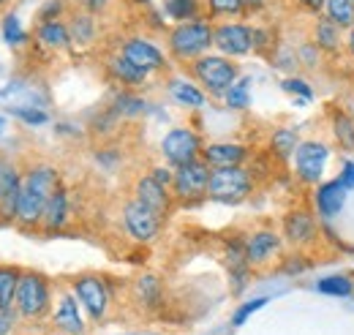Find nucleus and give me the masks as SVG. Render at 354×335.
I'll list each match as a JSON object with an SVG mask.
<instances>
[{
    "mask_svg": "<svg viewBox=\"0 0 354 335\" xmlns=\"http://www.w3.org/2000/svg\"><path fill=\"white\" fill-rule=\"evenodd\" d=\"M3 126H6V123H3V118H0V131H3Z\"/></svg>",
    "mask_w": 354,
    "mask_h": 335,
    "instance_id": "5fc2aeb1",
    "label": "nucleus"
},
{
    "mask_svg": "<svg viewBox=\"0 0 354 335\" xmlns=\"http://www.w3.org/2000/svg\"><path fill=\"white\" fill-rule=\"evenodd\" d=\"M202 159L213 169L218 167H245V161L251 159V150L240 142H210L202 150Z\"/></svg>",
    "mask_w": 354,
    "mask_h": 335,
    "instance_id": "6ab92c4d",
    "label": "nucleus"
},
{
    "mask_svg": "<svg viewBox=\"0 0 354 335\" xmlns=\"http://www.w3.org/2000/svg\"><path fill=\"white\" fill-rule=\"evenodd\" d=\"M68 215H71V199H68V191L63 185L55 188V194L49 197L44 208V215H41V224H44L46 232H57L68 224Z\"/></svg>",
    "mask_w": 354,
    "mask_h": 335,
    "instance_id": "4be33fe9",
    "label": "nucleus"
},
{
    "mask_svg": "<svg viewBox=\"0 0 354 335\" xmlns=\"http://www.w3.org/2000/svg\"><path fill=\"white\" fill-rule=\"evenodd\" d=\"M60 185V174L57 169L49 164H39L30 172L22 174V185H19V202H17V221L25 226H36L41 224V215L49 202V197L55 194V188Z\"/></svg>",
    "mask_w": 354,
    "mask_h": 335,
    "instance_id": "f257e3e1",
    "label": "nucleus"
},
{
    "mask_svg": "<svg viewBox=\"0 0 354 335\" xmlns=\"http://www.w3.org/2000/svg\"><path fill=\"white\" fill-rule=\"evenodd\" d=\"M254 28V55H272V49L278 46L275 30L267 25H251Z\"/></svg>",
    "mask_w": 354,
    "mask_h": 335,
    "instance_id": "e433bc0d",
    "label": "nucleus"
},
{
    "mask_svg": "<svg viewBox=\"0 0 354 335\" xmlns=\"http://www.w3.org/2000/svg\"><path fill=\"white\" fill-rule=\"evenodd\" d=\"M295 49H297V63H300V69H306V71H319V69L324 66V60H327V55L310 42V39L300 42Z\"/></svg>",
    "mask_w": 354,
    "mask_h": 335,
    "instance_id": "f704fd0d",
    "label": "nucleus"
},
{
    "mask_svg": "<svg viewBox=\"0 0 354 335\" xmlns=\"http://www.w3.org/2000/svg\"><path fill=\"white\" fill-rule=\"evenodd\" d=\"M11 325H14L11 308H8V311H0V335H8V333H11Z\"/></svg>",
    "mask_w": 354,
    "mask_h": 335,
    "instance_id": "8fccbe9b",
    "label": "nucleus"
},
{
    "mask_svg": "<svg viewBox=\"0 0 354 335\" xmlns=\"http://www.w3.org/2000/svg\"><path fill=\"white\" fill-rule=\"evenodd\" d=\"M333 150L324 139H300L295 156H292V169H295V180L306 188H316L324 180V169L330 161Z\"/></svg>",
    "mask_w": 354,
    "mask_h": 335,
    "instance_id": "423d86ee",
    "label": "nucleus"
},
{
    "mask_svg": "<svg viewBox=\"0 0 354 335\" xmlns=\"http://www.w3.org/2000/svg\"><path fill=\"white\" fill-rule=\"evenodd\" d=\"M257 188V177L248 167H218L210 174L207 199L221 205H240Z\"/></svg>",
    "mask_w": 354,
    "mask_h": 335,
    "instance_id": "20e7f679",
    "label": "nucleus"
},
{
    "mask_svg": "<svg viewBox=\"0 0 354 335\" xmlns=\"http://www.w3.org/2000/svg\"><path fill=\"white\" fill-rule=\"evenodd\" d=\"M270 0H243V14L245 17H259L262 11H267Z\"/></svg>",
    "mask_w": 354,
    "mask_h": 335,
    "instance_id": "a18cd8bd",
    "label": "nucleus"
},
{
    "mask_svg": "<svg viewBox=\"0 0 354 335\" xmlns=\"http://www.w3.org/2000/svg\"><path fill=\"white\" fill-rule=\"evenodd\" d=\"M324 17L330 22H335L344 33L354 28V0H327L324 6Z\"/></svg>",
    "mask_w": 354,
    "mask_h": 335,
    "instance_id": "7c9ffc66",
    "label": "nucleus"
},
{
    "mask_svg": "<svg viewBox=\"0 0 354 335\" xmlns=\"http://www.w3.org/2000/svg\"><path fill=\"white\" fill-rule=\"evenodd\" d=\"M8 3H11V0H0V8H6V6H8Z\"/></svg>",
    "mask_w": 354,
    "mask_h": 335,
    "instance_id": "864d4df0",
    "label": "nucleus"
},
{
    "mask_svg": "<svg viewBox=\"0 0 354 335\" xmlns=\"http://www.w3.org/2000/svg\"><path fill=\"white\" fill-rule=\"evenodd\" d=\"M316 292L330 294V297H352L354 294V278L346 273H335V275H324L316 281Z\"/></svg>",
    "mask_w": 354,
    "mask_h": 335,
    "instance_id": "c756f323",
    "label": "nucleus"
},
{
    "mask_svg": "<svg viewBox=\"0 0 354 335\" xmlns=\"http://www.w3.org/2000/svg\"><path fill=\"white\" fill-rule=\"evenodd\" d=\"M327 126L335 145L346 153H354V115H349L344 107H333L327 112Z\"/></svg>",
    "mask_w": 354,
    "mask_h": 335,
    "instance_id": "5701e85b",
    "label": "nucleus"
},
{
    "mask_svg": "<svg viewBox=\"0 0 354 335\" xmlns=\"http://www.w3.org/2000/svg\"><path fill=\"white\" fill-rule=\"evenodd\" d=\"M167 87H169V93H172V98H175L177 104H183V107H188V109H199V107H205V101H207V93L196 82H188V80H169Z\"/></svg>",
    "mask_w": 354,
    "mask_h": 335,
    "instance_id": "bb28decb",
    "label": "nucleus"
},
{
    "mask_svg": "<svg viewBox=\"0 0 354 335\" xmlns=\"http://www.w3.org/2000/svg\"><path fill=\"white\" fill-rule=\"evenodd\" d=\"M210 174H213V167L205 159H196V161H191L185 167H177L175 180H172L175 202H180V205H194V202L207 199Z\"/></svg>",
    "mask_w": 354,
    "mask_h": 335,
    "instance_id": "6e6552de",
    "label": "nucleus"
},
{
    "mask_svg": "<svg viewBox=\"0 0 354 335\" xmlns=\"http://www.w3.org/2000/svg\"><path fill=\"white\" fill-rule=\"evenodd\" d=\"M36 42L41 44L44 49L52 52H66L71 49V30H68V22L66 19H52V22H39L36 25Z\"/></svg>",
    "mask_w": 354,
    "mask_h": 335,
    "instance_id": "412c9836",
    "label": "nucleus"
},
{
    "mask_svg": "<svg viewBox=\"0 0 354 335\" xmlns=\"http://www.w3.org/2000/svg\"><path fill=\"white\" fill-rule=\"evenodd\" d=\"M133 292H136V300L145 305V308H158L161 300H164V284L158 275H142L136 284H133Z\"/></svg>",
    "mask_w": 354,
    "mask_h": 335,
    "instance_id": "c85d7f7f",
    "label": "nucleus"
},
{
    "mask_svg": "<svg viewBox=\"0 0 354 335\" xmlns=\"http://www.w3.org/2000/svg\"><path fill=\"white\" fill-rule=\"evenodd\" d=\"M120 218H123V229L136 243H153L158 237V232H161V224H164V218L156 210L142 205L139 199H129L123 205Z\"/></svg>",
    "mask_w": 354,
    "mask_h": 335,
    "instance_id": "9b49d317",
    "label": "nucleus"
},
{
    "mask_svg": "<svg viewBox=\"0 0 354 335\" xmlns=\"http://www.w3.org/2000/svg\"><path fill=\"white\" fill-rule=\"evenodd\" d=\"M3 39H6V44H11V46H22V44L28 42V33L22 30V22L14 14L3 19Z\"/></svg>",
    "mask_w": 354,
    "mask_h": 335,
    "instance_id": "58836bf2",
    "label": "nucleus"
},
{
    "mask_svg": "<svg viewBox=\"0 0 354 335\" xmlns=\"http://www.w3.org/2000/svg\"><path fill=\"white\" fill-rule=\"evenodd\" d=\"M112 6V0H80V8H85V11H90V14H104L106 8Z\"/></svg>",
    "mask_w": 354,
    "mask_h": 335,
    "instance_id": "de8ad7c7",
    "label": "nucleus"
},
{
    "mask_svg": "<svg viewBox=\"0 0 354 335\" xmlns=\"http://www.w3.org/2000/svg\"><path fill=\"white\" fill-rule=\"evenodd\" d=\"M344 55L354 63V28L352 30H346V46H344Z\"/></svg>",
    "mask_w": 354,
    "mask_h": 335,
    "instance_id": "3c124183",
    "label": "nucleus"
},
{
    "mask_svg": "<svg viewBox=\"0 0 354 335\" xmlns=\"http://www.w3.org/2000/svg\"><path fill=\"white\" fill-rule=\"evenodd\" d=\"M295 3H297L300 11H306V14H310V17L324 14V6H327V0H295Z\"/></svg>",
    "mask_w": 354,
    "mask_h": 335,
    "instance_id": "c03bdc74",
    "label": "nucleus"
},
{
    "mask_svg": "<svg viewBox=\"0 0 354 335\" xmlns=\"http://www.w3.org/2000/svg\"><path fill=\"white\" fill-rule=\"evenodd\" d=\"M63 11H66V3L63 0H46L39 11V22H52V19H63Z\"/></svg>",
    "mask_w": 354,
    "mask_h": 335,
    "instance_id": "79ce46f5",
    "label": "nucleus"
},
{
    "mask_svg": "<svg viewBox=\"0 0 354 335\" xmlns=\"http://www.w3.org/2000/svg\"><path fill=\"white\" fill-rule=\"evenodd\" d=\"M106 74L118 84H123V87H139V84L147 82V77H150L142 69H136L123 52H118V55H112L106 60Z\"/></svg>",
    "mask_w": 354,
    "mask_h": 335,
    "instance_id": "b1692460",
    "label": "nucleus"
},
{
    "mask_svg": "<svg viewBox=\"0 0 354 335\" xmlns=\"http://www.w3.org/2000/svg\"><path fill=\"white\" fill-rule=\"evenodd\" d=\"M133 199H139L142 205L156 210L161 218H167V215L172 212V208H175V194H172V188L164 185V183H158L150 172L136 177V183H133Z\"/></svg>",
    "mask_w": 354,
    "mask_h": 335,
    "instance_id": "dca6fc26",
    "label": "nucleus"
},
{
    "mask_svg": "<svg viewBox=\"0 0 354 335\" xmlns=\"http://www.w3.org/2000/svg\"><path fill=\"white\" fill-rule=\"evenodd\" d=\"M338 177H341V183H344L349 191H354V161H352V159H346V161L341 164V172H338Z\"/></svg>",
    "mask_w": 354,
    "mask_h": 335,
    "instance_id": "49530a36",
    "label": "nucleus"
},
{
    "mask_svg": "<svg viewBox=\"0 0 354 335\" xmlns=\"http://www.w3.org/2000/svg\"><path fill=\"white\" fill-rule=\"evenodd\" d=\"M133 6H145V8H150V3H153V0H131Z\"/></svg>",
    "mask_w": 354,
    "mask_h": 335,
    "instance_id": "603ef678",
    "label": "nucleus"
},
{
    "mask_svg": "<svg viewBox=\"0 0 354 335\" xmlns=\"http://www.w3.org/2000/svg\"><path fill=\"white\" fill-rule=\"evenodd\" d=\"M205 14L210 19H237L243 14V0H205Z\"/></svg>",
    "mask_w": 354,
    "mask_h": 335,
    "instance_id": "72a5a7b5",
    "label": "nucleus"
},
{
    "mask_svg": "<svg viewBox=\"0 0 354 335\" xmlns=\"http://www.w3.org/2000/svg\"><path fill=\"white\" fill-rule=\"evenodd\" d=\"M120 52L131 60L136 69H142L145 74H158L167 69V55L158 44H153L145 36H129L120 44Z\"/></svg>",
    "mask_w": 354,
    "mask_h": 335,
    "instance_id": "2eb2a0df",
    "label": "nucleus"
},
{
    "mask_svg": "<svg viewBox=\"0 0 354 335\" xmlns=\"http://www.w3.org/2000/svg\"><path fill=\"white\" fill-rule=\"evenodd\" d=\"M71 292H74V297L80 300V305L88 311L95 322H101L106 316L112 294H109V284H106L104 275H98V273H80V275H74L71 278Z\"/></svg>",
    "mask_w": 354,
    "mask_h": 335,
    "instance_id": "9d476101",
    "label": "nucleus"
},
{
    "mask_svg": "<svg viewBox=\"0 0 354 335\" xmlns=\"http://www.w3.org/2000/svg\"><path fill=\"white\" fill-rule=\"evenodd\" d=\"M188 69L194 82L213 98H223V93L240 80V66L221 52H207L194 63H188Z\"/></svg>",
    "mask_w": 354,
    "mask_h": 335,
    "instance_id": "7ed1b4c3",
    "label": "nucleus"
},
{
    "mask_svg": "<svg viewBox=\"0 0 354 335\" xmlns=\"http://www.w3.org/2000/svg\"><path fill=\"white\" fill-rule=\"evenodd\" d=\"M19 185L22 174L8 159H0V218H17V202H19Z\"/></svg>",
    "mask_w": 354,
    "mask_h": 335,
    "instance_id": "a211bd4d",
    "label": "nucleus"
},
{
    "mask_svg": "<svg viewBox=\"0 0 354 335\" xmlns=\"http://www.w3.org/2000/svg\"><path fill=\"white\" fill-rule=\"evenodd\" d=\"M270 60H272V69L286 71L289 77L297 74V69H300V63H297V49H295L292 44H278V46L272 49Z\"/></svg>",
    "mask_w": 354,
    "mask_h": 335,
    "instance_id": "c9c22d12",
    "label": "nucleus"
},
{
    "mask_svg": "<svg viewBox=\"0 0 354 335\" xmlns=\"http://www.w3.org/2000/svg\"><path fill=\"white\" fill-rule=\"evenodd\" d=\"M14 305L17 311L25 316V319H39L44 316L52 305V284L49 278L30 270V273H22L19 278V287H17V297H14Z\"/></svg>",
    "mask_w": 354,
    "mask_h": 335,
    "instance_id": "0eeeda50",
    "label": "nucleus"
},
{
    "mask_svg": "<svg viewBox=\"0 0 354 335\" xmlns=\"http://www.w3.org/2000/svg\"><path fill=\"white\" fill-rule=\"evenodd\" d=\"M308 39L316 44L327 57L344 55V46H346V33H344L335 22H330L324 14L313 17V22H310V28H308Z\"/></svg>",
    "mask_w": 354,
    "mask_h": 335,
    "instance_id": "f3484780",
    "label": "nucleus"
},
{
    "mask_svg": "<svg viewBox=\"0 0 354 335\" xmlns=\"http://www.w3.org/2000/svg\"><path fill=\"white\" fill-rule=\"evenodd\" d=\"M213 30L216 25L207 14L191 22H175L167 30V49L177 63H194L213 49Z\"/></svg>",
    "mask_w": 354,
    "mask_h": 335,
    "instance_id": "f03ea898",
    "label": "nucleus"
},
{
    "mask_svg": "<svg viewBox=\"0 0 354 335\" xmlns=\"http://www.w3.org/2000/svg\"><path fill=\"white\" fill-rule=\"evenodd\" d=\"M19 120H25V123H30V126H41V123H46L49 118H46V112H41V109H11Z\"/></svg>",
    "mask_w": 354,
    "mask_h": 335,
    "instance_id": "37998d69",
    "label": "nucleus"
},
{
    "mask_svg": "<svg viewBox=\"0 0 354 335\" xmlns=\"http://www.w3.org/2000/svg\"><path fill=\"white\" fill-rule=\"evenodd\" d=\"M68 30H71L74 46H82V49L93 46L95 39H98V17L85 11V8H80V11H74L68 17Z\"/></svg>",
    "mask_w": 354,
    "mask_h": 335,
    "instance_id": "393cba45",
    "label": "nucleus"
},
{
    "mask_svg": "<svg viewBox=\"0 0 354 335\" xmlns=\"http://www.w3.org/2000/svg\"><path fill=\"white\" fill-rule=\"evenodd\" d=\"M202 150H205L202 136L188 126H175L161 139V156L172 169L185 167V164L202 159Z\"/></svg>",
    "mask_w": 354,
    "mask_h": 335,
    "instance_id": "1a4fd4ad",
    "label": "nucleus"
},
{
    "mask_svg": "<svg viewBox=\"0 0 354 335\" xmlns=\"http://www.w3.org/2000/svg\"><path fill=\"white\" fill-rule=\"evenodd\" d=\"M243 240H245V253H248V264L251 267H267V264H272L275 259H281L283 246H286L283 235L275 232L272 226H259V229L248 232Z\"/></svg>",
    "mask_w": 354,
    "mask_h": 335,
    "instance_id": "ddd939ff",
    "label": "nucleus"
},
{
    "mask_svg": "<svg viewBox=\"0 0 354 335\" xmlns=\"http://www.w3.org/2000/svg\"><path fill=\"white\" fill-rule=\"evenodd\" d=\"M115 112L118 115H142L145 112V101L139 96H131V93H120L115 98Z\"/></svg>",
    "mask_w": 354,
    "mask_h": 335,
    "instance_id": "ea45409f",
    "label": "nucleus"
},
{
    "mask_svg": "<svg viewBox=\"0 0 354 335\" xmlns=\"http://www.w3.org/2000/svg\"><path fill=\"white\" fill-rule=\"evenodd\" d=\"M150 174H153L158 183H164V185L172 188V180H175V169L172 167H153L150 169Z\"/></svg>",
    "mask_w": 354,
    "mask_h": 335,
    "instance_id": "09e8293b",
    "label": "nucleus"
},
{
    "mask_svg": "<svg viewBox=\"0 0 354 335\" xmlns=\"http://www.w3.org/2000/svg\"><path fill=\"white\" fill-rule=\"evenodd\" d=\"M281 90L289 93V96H297V98H303V101H310V98H313V84H310L308 80H303V77H297V74L283 77V80H281Z\"/></svg>",
    "mask_w": 354,
    "mask_h": 335,
    "instance_id": "4c0bfd02",
    "label": "nucleus"
},
{
    "mask_svg": "<svg viewBox=\"0 0 354 335\" xmlns=\"http://www.w3.org/2000/svg\"><path fill=\"white\" fill-rule=\"evenodd\" d=\"M346 199H349V188L341 183V177L322 180L316 188H310V208L316 210L322 221L341 215V210L346 208Z\"/></svg>",
    "mask_w": 354,
    "mask_h": 335,
    "instance_id": "4468645a",
    "label": "nucleus"
},
{
    "mask_svg": "<svg viewBox=\"0 0 354 335\" xmlns=\"http://www.w3.org/2000/svg\"><path fill=\"white\" fill-rule=\"evenodd\" d=\"M213 49L237 60L254 52V28L245 22H218L213 30Z\"/></svg>",
    "mask_w": 354,
    "mask_h": 335,
    "instance_id": "f8f14e48",
    "label": "nucleus"
},
{
    "mask_svg": "<svg viewBox=\"0 0 354 335\" xmlns=\"http://www.w3.org/2000/svg\"><path fill=\"white\" fill-rule=\"evenodd\" d=\"M262 305H267V297H257V300H248L245 305H240V308L234 311V316H232V325H234V327H240V325H243V322H245V319H248L251 314H257V311H259Z\"/></svg>",
    "mask_w": 354,
    "mask_h": 335,
    "instance_id": "a19ab883",
    "label": "nucleus"
},
{
    "mask_svg": "<svg viewBox=\"0 0 354 335\" xmlns=\"http://www.w3.org/2000/svg\"><path fill=\"white\" fill-rule=\"evenodd\" d=\"M19 278H22V273H19L17 267L0 264V311H8V308L14 305Z\"/></svg>",
    "mask_w": 354,
    "mask_h": 335,
    "instance_id": "2f4dec72",
    "label": "nucleus"
},
{
    "mask_svg": "<svg viewBox=\"0 0 354 335\" xmlns=\"http://www.w3.org/2000/svg\"><path fill=\"white\" fill-rule=\"evenodd\" d=\"M52 322H55V327H57L60 333H66V335L85 333V322H82V314H80V300L74 297V292H63L57 297Z\"/></svg>",
    "mask_w": 354,
    "mask_h": 335,
    "instance_id": "aec40b11",
    "label": "nucleus"
},
{
    "mask_svg": "<svg viewBox=\"0 0 354 335\" xmlns=\"http://www.w3.org/2000/svg\"><path fill=\"white\" fill-rule=\"evenodd\" d=\"M322 218L316 215V210L310 205H295L292 210L283 212L281 218V235L286 240V246H292L295 251H310L322 243Z\"/></svg>",
    "mask_w": 354,
    "mask_h": 335,
    "instance_id": "39448f33",
    "label": "nucleus"
},
{
    "mask_svg": "<svg viewBox=\"0 0 354 335\" xmlns=\"http://www.w3.org/2000/svg\"><path fill=\"white\" fill-rule=\"evenodd\" d=\"M270 156L272 159H278V161H289L292 156H295V150H297V145H300V136H297V131L289 126H278L270 131Z\"/></svg>",
    "mask_w": 354,
    "mask_h": 335,
    "instance_id": "a878e982",
    "label": "nucleus"
},
{
    "mask_svg": "<svg viewBox=\"0 0 354 335\" xmlns=\"http://www.w3.org/2000/svg\"><path fill=\"white\" fill-rule=\"evenodd\" d=\"M251 77H243V80H237V82L232 84L226 93H223V104H226V109H234V112H243V109H248V104H251Z\"/></svg>",
    "mask_w": 354,
    "mask_h": 335,
    "instance_id": "473e14b6",
    "label": "nucleus"
},
{
    "mask_svg": "<svg viewBox=\"0 0 354 335\" xmlns=\"http://www.w3.org/2000/svg\"><path fill=\"white\" fill-rule=\"evenodd\" d=\"M161 8L172 22H191L205 17V0H161Z\"/></svg>",
    "mask_w": 354,
    "mask_h": 335,
    "instance_id": "cd10ccee",
    "label": "nucleus"
}]
</instances>
